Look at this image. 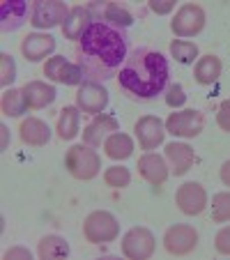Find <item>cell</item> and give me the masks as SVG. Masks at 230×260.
Returning a JSON list of instances; mask_svg holds the SVG:
<instances>
[{"instance_id":"6da1fadb","label":"cell","mask_w":230,"mask_h":260,"mask_svg":"<svg viewBox=\"0 0 230 260\" xmlns=\"http://www.w3.org/2000/svg\"><path fill=\"white\" fill-rule=\"evenodd\" d=\"M127 35L106 21H94L76 42V60L88 81H108L118 76L127 60Z\"/></svg>"},{"instance_id":"7a4b0ae2","label":"cell","mask_w":230,"mask_h":260,"mask_svg":"<svg viewBox=\"0 0 230 260\" xmlns=\"http://www.w3.org/2000/svg\"><path fill=\"white\" fill-rule=\"evenodd\" d=\"M168 60L150 46H136L129 51L122 69L118 72V83L132 99L150 102L163 92L168 83Z\"/></svg>"},{"instance_id":"3957f363","label":"cell","mask_w":230,"mask_h":260,"mask_svg":"<svg viewBox=\"0 0 230 260\" xmlns=\"http://www.w3.org/2000/svg\"><path fill=\"white\" fill-rule=\"evenodd\" d=\"M64 168L74 180H92L102 171V157L90 145H74L64 154Z\"/></svg>"},{"instance_id":"277c9868","label":"cell","mask_w":230,"mask_h":260,"mask_svg":"<svg viewBox=\"0 0 230 260\" xmlns=\"http://www.w3.org/2000/svg\"><path fill=\"white\" fill-rule=\"evenodd\" d=\"M120 235L118 219L111 212L97 210L92 214H88V219L83 221V237L90 244H108Z\"/></svg>"},{"instance_id":"5b68a950","label":"cell","mask_w":230,"mask_h":260,"mask_svg":"<svg viewBox=\"0 0 230 260\" xmlns=\"http://www.w3.org/2000/svg\"><path fill=\"white\" fill-rule=\"evenodd\" d=\"M205 129V118L196 108H184V111H175L168 115L166 120V132L180 138H196Z\"/></svg>"},{"instance_id":"8992f818","label":"cell","mask_w":230,"mask_h":260,"mask_svg":"<svg viewBox=\"0 0 230 260\" xmlns=\"http://www.w3.org/2000/svg\"><path fill=\"white\" fill-rule=\"evenodd\" d=\"M205 28V10L196 3H186L175 12L171 21V30L177 37H193Z\"/></svg>"},{"instance_id":"52a82bcc","label":"cell","mask_w":230,"mask_h":260,"mask_svg":"<svg viewBox=\"0 0 230 260\" xmlns=\"http://www.w3.org/2000/svg\"><path fill=\"white\" fill-rule=\"evenodd\" d=\"M154 249H157V240H154V235H152L147 228L136 226V228H132V231L124 233V237H122V253L127 255V258H132V260H147V258H152Z\"/></svg>"},{"instance_id":"ba28073f","label":"cell","mask_w":230,"mask_h":260,"mask_svg":"<svg viewBox=\"0 0 230 260\" xmlns=\"http://www.w3.org/2000/svg\"><path fill=\"white\" fill-rule=\"evenodd\" d=\"M69 7L60 0H37L32 5V16H30V23L35 28H55V25H62L69 16Z\"/></svg>"},{"instance_id":"9c48e42d","label":"cell","mask_w":230,"mask_h":260,"mask_svg":"<svg viewBox=\"0 0 230 260\" xmlns=\"http://www.w3.org/2000/svg\"><path fill=\"white\" fill-rule=\"evenodd\" d=\"M198 246V231L186 223L171 226L163 235V249L171 255H189Z\"/></svg>"},{"instance_id":"30bf717a","label":"cell","mask_w":230,"mask_h":260,"mask_svg":"<svg viewBox=\"0 0 230 260\" xmlns=\"http://www.w3.org/2000/svg\"><path fill=\"white\" fill-rule=\"evenodd\" d=\"M76 106L88 115L104 113V108L108 106V90L97 81L85 79L79 85V92H76Z\"/></svg>"},{"instance_id":"8fae6325","label":"cell","mask_w":230,"mask_h":260,"mask_svg":"<svg viewBox=\"0 0 230 260\" xmlns=\"http://www.w3.org/2000/svg\"><path fill=\"white\" fill-rule=\"evenodd\" d=\"M44 76L55 83H64V85H81L83 83V69L79 67V62L74 64L69 62L64 55H53L46 60L44 64Z\"/></svg>"},{"instance_id":"7c38bea8","label":"cell","mask_w":230,"mask_h":260,"mask_svg":"<svg viewBox=\"0 0 230 260\" xmlns=\"http://www.w3.org/2000/svg\"><path fill=\"white\" fill-rule=\"evenodd\" d=\"M175 203L180 212H184L186 216L203 214L207 207V191L198 182H186L175 191Z\"/></svg>"},{"instance_id":"4fadbf2b","label":"cell","mask_w":230,"mask_h":260,"mask_svg":"<svg viewBox=\"0 0 230 260\" xmlns=\"http://www.w3.org/2000/svg\"><path fill=\"white\" fill-rule=\"evenodd\" d=\"M134 134H136V138H138L141 150L150 152V150H154L157 145H161L168 132H166V124L159 118H154V115H143V118H138L136 124H134Z\"/></svg>"},{"instance_id":"5bb4252c","label":"cell","mask_w":230,"mask_h":260,"mask_svg":"<svg viewBox=\"0 0 230 260\" xmlns=\"http://www.w3.org/2000/svg\"><path fill=\"white\" fill-rule=\"evenodd\" d=\"M120 129V122L115 115H108V113H99V115H92L88 124L83 129V143L90 147H99L102 143H106L108 136Z\"/></svg>"},{"instance_id":"9a60e30c","label":"cell","mask_w":230,"mask_h":260,"mask_svg":"<svg viewBox=\"0 0 230 260\" xmlns=\"http://www.w3.org/2000/svg\"><path fill=\"white\" fill-rule=\"evenodd\" d=\"M32 16V5L23 0H5L0 7V28L3 32H14Z\"/></svg>"},{"instance_id":"2e32d148","label":"cell","mask_w":230,"mask_h":260,"mask_svg":"<svg viewBox=\"0 0 230 260\" xmlns=\"http://www.w3.org/2000/svg\"><path fill=\"white\" fill-rule=\"evenodd\" d=\"M55 51V37L46 32H32L21 42V53L30 62H40Z\"/></svg>"},{"instance_id":"e0dca14e","label":"cell","mask_w":230,"mask_h":260,"mask_svg":"<svg viewBox=\"0 0 230 260\" xmlns=\"http://www.w3.org/2000/svg\"><path fill=\"white\" fill-rule=\"evenodd\" d=\"M168 164L163 157L154 152H145L141 159H138V175L143 177L145 182L154 184V187H161L163 182L168 180Z\"/></svg>"},{"instance_id":"ac0fdd59","label":"cell","mask_w":230,"mask_h":260,"mask_svg":"<svg viewBox=\"0 0 230 260\" xmlns=\"http://www.w3.org/2000/svg\"><path fill=\"white\" fill-rule=\"evenodd\" d=\"M23 92V99H25V106L37 111V108H46L55 102V88L44 81H28V83L21 88Z\"/></svg>"},{"instance_id":"d6986e66","label":"cell","mask_w":230,"mask_h":260,"mask_svg":"<svg viewBox=\"0 0 230 260\" xmlns=\"http://www.w3.org/2000/svg\"><path fill=\"white\" fill-rule=\"evenodd\" d=\"M166 161L171 164L173 175H184L189 173V168L196 161V152L193 147L186 145V143H168L166 145Z\"/></svg>"},{"instance_id":"ffe728a7","label":"cell","mask_w":230,"mask_h":260,"mask_svg":"<svg viewBox=\"0 0 230 260\" xmlns=\"http://www.w3.org/2000/svg\"><path fill=\"white\" fill-rule=\"evenodd\" d=\"M92 14H90L88 7H72V12H69L67 21L62 23V35L67 37V40H74L79 42L81 37L85 35V30L92 25Z\"/></svg>"},{"instance_id":"44dd1931","label":"cell","mask_w":230,"mask_h":260,"mask_svg":"<svg viewBox=\"0 0 230 260\" xmlns=\"http://www.w3.org/2000/svg\"><path fill=\"white\" fill-rule=\"evenodd\" d=\"M19 136H21V141H23L25 145L42 147V145H46V143L51 141V129H49V124H46L44 120L28 118V120H23V122H21Z\"/></svg>"},{"instance_id":"7402d4cb","label":"cell","mask_w":230,"mask_h":260,"mask_svg":"<svg viewBox=\"0 0 230 260\" xmlns=\"http://www.w3.org/2000/svg\"><path fill=\"white\" fill-rule=\"evenodd\" d=\"M55 132H58L60 141H72V138L79 136V132H81V108L79 106H64L58 115Z\"/></svg>"},{"instance_id":"603a6c76","label":"cell","mask_w":230,"mask_h":260,"mask_svg":"<svg viewBox=\"0 0 230 260\" xmlns=\"http://www.w3.org/2000/svg\"><path fill=\"white\" fill-rule=\"evenodd\" d=\"M104 152H106V157L115 159V161L129 159L134 154L132 136H127V134H122V132H115L113 136L106 138V143H104Z\"/></svg>"},{"instance_id":"cb8c5ba5","label":"cell","mask_w":230,"mask_h":260,"mask_svg":"<svg viewBox=\"0 0 230 260\" xmlns=\"http://www.w3.org/2000/svg\"><path fill=\"white\" fill-rule=\"evenodd\" d=\"M193 76H196V83L212 85L221 76V60L216 58V55H212V53L198 58L196 69H193Z\"/></svg>"},{"instance_id":"d4e9b609","label":"cell","mask_w":230,"mask_h":260,"mask_svg":"<svg viewBox=\"0 0 230 260\" xmlns=\"http://www.w3.org/2000/svg\"><path fill=\"white\" fill-rule=\"evenodd\" d=\"M37 255L42 260H58V258H67L69 255V244L64 237L60 235H46L40 240L37 244Z\"/></svg>"},{"instance_id":"484cf974","label":"cell","mask_w":230,"mask_h":260,"mask_svg":"<svg viewBox=\"0 0 230 260\" xmlns=\"http://www.w3.org/2000/svg\"><path fill=\"white\" fill-rule=\"evenodd\" d=\"M25 111H28V106H25V99H23V92L21 90H5V94H3V113L10 115V118H19V115H23Z\"/></svg>"},{"instance_id":"4316f807","label":"cell","mask_w":230,"mask_h":260,"mask_svg":"<svg viewBox=\"0 0 230 260\" xmlns=\"http://www.w3.org/2000/svg\"><path fill=\"white\" fill-rule=\"evenodd\" d=\"M104 21H106L108 25H115V28H129V25L134 23V16L129 14L124 7H120L118 3H108V5H104Z\"/></svg>"},{"instance_id":"83f0119b","label":"cell","mask_w":230,"mask_h":260,"mask_svg":"<svg viewBox=\"0 0 230 260\" xmlns=\"http://www.w3.org/2000/svg\"><path fill=\"white\" fill-rule=\"evenodd\" d=\"M171 55L182 64H191L198 58V46L186 40H173L171 42Z\"/></svg>"},{"instance_id":"f1b7e54d","label":"cell","mask_w":230,"mask_h":260,"mask_svg":"<svg viewBox=\"0 0 230 260\" xmlns=\"http://www.w3.org/2000/svg\"><path fill=\"white\" fill-rule=\"evenodd\" d=\"M212 221L214 223L230 221V191H221L212 198Z\"/></svg>"},{"instance_id":"f546056e","label":"cell","mask_w":230,"mask_h":260,"mask_svg":"<svg viewBox=\"0 0 230 260\" xmlns=\"http://www.w3.org/2000/svg\"><path fill=\"white\" fill-rule=\"evenodd\" d=\"M104 182H106V187H111V189H124V187H129V182H132V173L124 166H111L104 171Z\"/></svg>"},{"instance_id":"4dcf8cb0","label":"cell","mask_w":230,"mask_h":260,"mask_svg":"<svg viewBox=\"0 0 230 260\" xmlns=\"http://www.w3.org/2000/svg\"><path fill=\"white\" fill-rule=\"evenodd\" d=\"M14 79H16V64H14V60H12V55L3 53V55H0V83L7 88V85H10Z\"/></svg>"},{"instance_id":"1f68e13d","label":"cell","mask_w":230,"mask_h":260,"mask_svg":"<svg viewBox=\"0 0 230 260\" xmlns=\"http://www.w3.org/2000/svg\"><path fill=\"white\" fill-rule=\"evenodd\" d=\"M184 102H186L184 88H182L180 83L171 85V88H168V92H166V104H168V106H171V108H180Z\"/></svg>"},{"instance_id":"d6a6232c","label":"cell","mask_w":230,"mask_h":260,"mask_svg":"<svg viewBox=\"0 0 230 260\" xmlns=\"http://www.w3.org/2000/svg\"><path fill=\"white\" fill-rule=\"evenodd\" d=\"M216 124H219L225 134H230V99L221 102L219 108H216Z\"/></svg>"},{"instance_id":"836d02e7","label":"cell","mask_w":230,"mask_h":260,"mask_svg":"<svg viewBox=\"0 0 230 260\" xmlns=\"http://www.w3.org/2000/svg\"><path fill=\"white\" fill-rule=\"evenodd\" d=\"M214 246L221 255H230V226L221 228L214 237Z\"/></svg>"},{"instance_id":"e575fe53","label":"cell","mask_w":230,"mask_h":260,"mask_svg":"<svg viewBox=\"0 0 230 260\" xmlns=\"http://www.w3.org/2000/svg\"><path fill=\"white\" fill-rule=\"evenodd\" d=\"M150 10L159 16L171 14L175 10V0H150Z\"/></svg>"},{"instance_id":"d590c367","label":"cell","mask_w":230,"mask_h":260,"mask_svg":"<svg viewBox=\"0 0 230 260\" xmlns=\"http://www.w3.org/2000/svg\"><path fill=\"white\" fill-rule=\"evenodd\" d=\"M16 258H21V260H30V251L28 249H23V246H14V249H10L5 253V260H16Z\"/></svg>"},{"instance_id":"8d00e7d4","label":"cell","mask_w":230,"mask_h":260,"mask_svg":"<svg viewBox=\"0 0 230 260\" xmlns=\"http://www.w3.org/2000/svg\"><path fill=\"white\" fill-rule=\"evenodd\" d=\"M219 175H221V182H223L225 187H230V159H228V161H223Z\"/></svg>"}]
</instances>
